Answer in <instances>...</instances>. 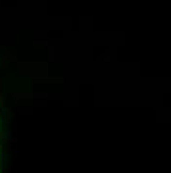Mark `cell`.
<instances>
[{
	"label": "cell",
	"mask_w": 171,
	"mask_h": 173,
	"mask_svg": "<svg viewBox=\"0 0 171 173\" xmlns=\"http://www.w3.org/2000/svg\"><path fill=\"white\" fill-rule=\"evenodd\" d=\"M4 119H2V112H0V169H2V154H4Z\"/></svg>",
	"instance_id": "obj_1"
}]
</instances>
